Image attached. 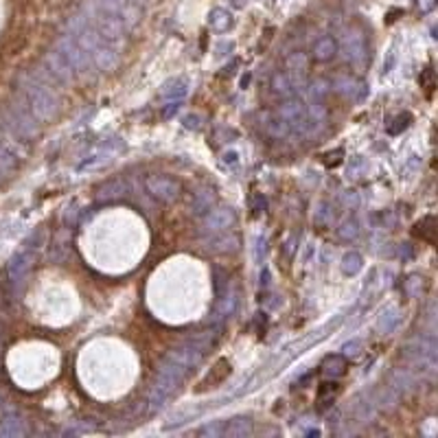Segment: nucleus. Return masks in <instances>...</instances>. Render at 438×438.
I'll list each match as a JSON object with an SVG mask.
<instances>
[{"label":"nucleus","mask_w":438,"mask_h":438,"mask_svg":"<svg viewBox=\"0 0 438 438\" xmlns=\"http://www.w3.org/2000/svg\"><path fill=\"white\" fill-rule=\"evenodd\" d=\"M212 202H215V193L210 191V188H204V191L195 193V197L191 199V210L193 212H206Z\"/></svg>","instance_id":"b1692460"},{"label":"nucleus","mask_w":438,"mask_h":438,"mask_svg":"<svg viewBox=\"0 0 438 438\" xmlns=\"http://www.w3.org/2000/svg\"><path fill=\"white\" fill-rule=\"evenodd\" d=\"M338 53V42L331 38V35H320L314 46H311V57L316 62H329V59H333Z\"/></svg>","instance_id":"ddd939ff"},{"label":"nucleus","mask_w":438,"mask_h":438,"mask_svg":"<svg viewBox=\"0 0 438 438\" xmlns=\"http://www.w3.org/2000/svg\"><path fill=\"white\" fill-rule=\"evenodd\" d=\"M44 62H46V70H49V73H51L57 81H62V84H70V81L75 79V70H73V66H70V64L66 62L64 55L59 53L57 49H53V51L46 53Z\"/></svg>","instance_id":"6e6552de"},{"label":"nucleus","mask_w":438,"mask_h":438,"mask_svg":"<svg viewBox=\"0 0 438 438\" xmlns=\"http://www.w3.org/2000/svg\"><path fill=\"white\" fill-rule=\"evenodd\" d=\"M92 59V66L97 70H103V73H108V70H114L118 66V49L112 46L110 42H101L97 49L90 53Z\"/></svg>","instance_id":"1a4fd4ad"},{"label":"nucleus","mask_w":438,"mask_h":438,"mask_svg":"<svg viewBox=\"0 0 438 438\" xmlns=\"http://www.w3.org/2000/svg\"><path fill=\"white\" fill-rule=\"evenodd\" d=\"M314 221H316V226H329V221H331V210H329V202H320L318 204V210H316V215H314Z\"/></svg>","instance_id":"c756f323"},{"label":"nucleus","mask_w":438,"mask_h":438,"mask_svg":"<svg viewBox=\"0 0 438 438\" xmlns=\"http://www.w3.org/2000/svg\"><path fill=\"white\" fill-rule=\"evenodd\" d=\"M199 436H210V438H219L223 434V421H212V423H206L204 428H199L197 432Z\"/></svg>","instance_id":"7c9ffc66"},{"label":"nucleus","mask_w":438,"mask_h":438,"mask_svg":"<svg viewBox=\"0 0 438 438\" xmlns=\"http://www.w3.org/2000/svg\"><path fill=\"white\" fill-rule=\"evenodd\" d=\"M336 88L340 92H344L347 97H353V99H364V94H366V86L362 84V81L351 79V77H340L336 81Z\"/></svg>","instance_id":"6ab92c4d"},{"label":"nucleus","mask_w":438,"mask_h":438,"mask_svg":"<svg viewBox=\"0 0 438 438\" xmlns=\"http://www.w3.org/2000/svg\"><path fill=\"white\" fill-rule=\"evenodd\" d=\"M309 94H311V99H314V101H320L322 97H327V94H329V84H327L325 79L314 81L311 88H309Z\"/></svg>","instance_id":"2f4dec72"},{"label":"nucleus","mask_w":438,"mask_h":438,"mask_svg":"<svg viewBox=\"0 0 438 438\" xmlns=\"http://www.w3.org/2000/svg\"><path fill=\"white\" fill-rule=\"evenodd\" d=\"M197 121H199L197 116H186V118H184V125H186L188 129H191V127H193V129H197V127H199V123H197Z\"/></svg>","instance_id":"a19ab883"},{"label":"nucleus","mask_w":438,"mask_h":438,"mask_svg":"<svg viewBox=\"0 0 438 438\" xmlns=\"http://www.w3.org/2000/svg\"><path fill=\"white\" fill-rule=\"evenodd\" d=\"M265 129H267V134L274 136V138H287L292 134V127L283 121L278 114H276V118H272V121L265 123Z\"/></svg>","instance_id":"cd10ccee"},{"label":"nucleus","mask_w":438,"mask_h":438,"mask_svg":"<svg viewBox=\"0 0 438 438\" xmlns=\"http://www.w3.org/2000/svg\"><path fill=\"white\" fill-rule=\"evenodd\" d=\"M188 94V84L184 79H175V81H169L167 86H164V90H162V99L167 101V103H171V101H180L182 103V99Z\"/></svg>","instance_id":"aec40b11"},{"label":"nucleus","mask_w":438,"mask_h":438,"mask_svg":"<svg viewBox=\"0 0 438 438\" xmlns=\"http://www.w3.org/2000/svg\"><path fill=\"white\" fill-rule=\"evenodd\" d=\"M252 434V421L248 417H234L230 421H223V434L226 438H245Z\"/></svg>","instance_id":"4468645a"},{"label":"nucleus","mask_w":438,"mask_h":438,"mask_svg":"<svg viewBox=\"0 0 438 438\" xmlns=\"http://www.w3.org/2000/svg\"><path fill=\"white\" fill-rule=\"evenodd\" d=\"M417 9L421 14H430L436 9V0H417Z\"/></svg>","instance_id":"c9c22d12"},{"label":"nucleus","mask_w":438,"mask_h":438,"mask_svg":"<svg viewBox=\"0 0 438 438\" xmlns=\"http://www.w3.org/2000/svg\"><path fill=\"white\" fill-rule=\"evenodd\" d=\"M177 110H180V101H171L164 105V110H162V118H171L173 114H177Z\"/></svg>","instance_id":"e433bc0d"},{"label":"nucleus","mask_w":438,"mask_h":438,"mask_svg":"<svg viewBox=\"0 0 438 438\" xmlns=\"http://www.w3.org/2000/svg\"><path fill=\"white\" fill-rule=\"evenodd\" d=\"M421 287H423V283H421L419 276H410V278L406 281V294H408V296H417V294L421 292Z\"/></svg>","instance_id":"f704fd0d"},{"label":"nucleus","mask_w":438,"mask_h":438,"mask_svg":"<svg viewBox=\"0 0 438 438\" xmlns=\"http://www.w3.org/2000/svg\"><path fill=\"white\" fill-rule=\"evenodd\" d=\"M0 434L3 436H18L22 434V425L18 419H7L3 425H0Z\"/></svg>","instance_id":"473e14b6"},{"label":"nucleus","mask_w":438,"mask_h":438,"mask_svg":"<svg viewBox=\"0 0 438 438\" xmlns=\"http://www.w3.org/2000/svg\"><path fill=\"white\" fill-rule=\"evenodd\" d=\"M27 94H29V105L35 118L40 121H51V118L57 116L59 112V99L53 92V88L38 84V81H31L27 86Z\"/></svg>","instance_id":"f257e3e1"},{"label":"nucleus","mask_w":438,"mask_h":438,"mask_svg":"<svg viewBox=\"0 0 438 438\" xmlns=\"http://www.w3.org/2000/svg\"><path fill=\"white\" fill-rule=\"evenodd\" d=\"M237 215L232 208L226 206H219V208H208L206 215L202 219V230L208 234H215V232H223L228 230L230 226H234Z\"/></svg>","instance_id":"39448f33"},{"label":"nucleus","mask_w":438,"mask_h":438,"mask_svg":"<svg viewBox=\"0 0 438 438\" xmlns=\"http://www.w3.org/2000/svg\"><path fill=\"white\" fill-rule=\"evenodd\" d=\"M344 204H347V206H353V208L358 206V204H360L358 193H355V191H347V193H344Z\"/></svg>","instance_id":"4c0bfd02"},{"label":"nucleus","mask_w":438,"mask_h":438,"mask_svg":"<svg viewBox=\"0 0 438 438\" xmlns=\"http://www.w3.org/2000/svg\"><path fill=\"white\" fill-rule=\"evenodd\" d=\"M145 191H147L153 199H158V202H162V204H171V202H175L177 197H180L182 186H180V182H177L175 177H171V175L153 173V175H147V177H145Z\"/></svg>","instance_id":"f03ea898"},{"label":"nucleus","mask_w":438,"mask_h":438,"mask_svg":"<svg viewBox=\"0 0 438 438\" xmlns=\"http://www.w3.org/2000/svg\"><path fill=\"white\" fill-rule=\"evenodd\" d=\"M410 123H412V116H410L408 112H406V114H397V116L393 118V121H390V125H388V134L397 136V134L404 132V129H408Z\"/></svg>","instance_id":"c85d7f7f"},{"label":"nucleus","mask_w":438,"mask_h":438,"mask_svg":"<svg viewBox=\"0 0 438 438\" xmlns=\"http://www.w3.org/2000/svg\"><path fill=\"white\" fill-rule=\"evenodd\" d=\"M237 303H239V300H237V292L234 289L221 294V298H219V303L215 307V316L217 318H230L237 311Z\"/></svg>","instance_id":"412c9836"},{"label":"nucleus","mask_w":438,"mask_h":438,"mask_svg":"<svg viewBox=\"0 0 438 438\" xmlns=\"http://www.w3.org/2000/svg\"><path fill=\"white\" fill-rule=\"evenodd\" d=\"M125 191H127V184L121 180V177H116V180H108L97 188V199L99 202H112V199L123 197Z\"/></svg>","instance_id":"dca6fc26"},{"label":"nucleus","mask_w":438,"mask_h":438,"mask_svg":"<svg viewBox=\"0 0 438 438\" xmlns=\"http://www.w3.org/2000/svg\"><path fill=\"white\" fill-rule=\"evenodd\" d=\"M228 375H230V362H228V360H217L215 366L210 369V373L206 375V380L199 382L197 393H204V390H208V388L219 386L223 380H226Z\"/></svg>","instance_id":"f8f14e48"},{"label":"nucleus","mask_w":438,"mask_h":438,"mask_svg":"<svg viewBox=\"0 0 438 438\" xmlns=\"http://www.w3.org/2000/svg\"><path fill=\"white\" fill-rule=\"evenodd\" d=\"M340 267H342V272H344L347 276H355L364 267V259H362L360 252H347L344 259H342Z\"/></svg>","instance_id":"5701e85b"},{"label":"nucleus","mask_w":438,"mask_h":438,"mask_svg":"<svg viewBox=\"0 0 438 438\" xmlns=\"http://www.w3.org/2000/svg\"><path fill=\"white\" fill-rule=\"evenodd\" d=\"M417 167H419V160H417V156H412V160H410V162L406 164V169H404V173L408 175L410 171H414V169H417Z\"/></svg>","instance_id":"79ce46f5"},{"label":"nucleus","mask_w":438,"mask_h":438,"mask_svg":"<svg viewBox=\"0 0 438 438\" xmlns=\"http://www.w3.org/2000/svg\"><path fill=\"white\" fill-rule=\"evenodd\" d=\"M31 265H33V254H18L14 259V263H11V267H9L11 278H14V281L22 278L31 270Z\"/></svg>","instance_id":"4be33fe9"},{"label":"nucleus","mask_w":438,"mask_h":438,"mask_svg":"<svg viewBox=\"0 0 438 438\" xmlns=\"http://www.w3.org/2000/svg\"><path fill=\"white\" fill-rule=\"evenodd\" d=\"M278 116L292 127V132L303 134L305 123H307V105L298 99H289L278 108Z\"/></svg>","instance_id":"0eeeda50"},{"label":"nucleus","mask_w":438,"mask_h":438,"mask_svg":"<svg viewBox=\"0 0 438 438\" xmlns=\"http://www.w3.org/2000/svg\"><path fill=\"white\" fill-rule=\"evenodd\" d=\"M237 248H239V239H237L234 234H228L226 230L223 232H215L206 241V250L212 254H230L234 252Z\"/></svg>","instance_id":"9b49d317"},{"label":"nucleus","mask_w":438,"mask_h":438,"mask_svg":"<svg viewBox=\"0 0 438 438\" xmlns=\"http://www.w3.org/2000/svg\"><path fill=\"white\" fill-rule=\"evenodd\" d=\"M362 340H353V342H347L344 347H342V355L344 358H355V355H360L362 353Z\"/></svg>","instance_id":"72a5a7b5"},{"label":"nucleus","mask_w":438,"mask_h":438,"mask_svg":"<svg viewBox=\"0 0 438 438\" xmlns=\"http://www.w3.org/2000/svg\"><path fill=\"white\" fill-rule=\"evenodd\" d=\"M55 49L64 55V59L66 62L73 66V70L75 73H81V75H86V73H90V70L94 68L92 66V59H90V55L81 49V46L70 38V35L66 33V35H62V38L57 40V44H55Z\"/></svg>","instance_id":"20e7f679"},{"label":"nucleus","mask_w":438,"mask_h":438,"mask_svg":"<svg viewBox=\"0 0 438 438\" xmlns=\"http://www.w3.org/2000/svg\"><path fill=\"white\" fill-rule=\"evenodd\" d=\"M397 325H399V311L388 309L380 316V320H377V331H380V333H393Z\"/></svg>","instance_id":"a878e982"},{"label":"nucleus","mask_w":438,"mask_h":438,"mask_svg":"<svg viewBox=\"0 0 438 438\" xmlns=\"http://www.w3.org/2000/svg\"><path fill=\"white\" fill-rule=\"evenodd\" d=\"M434 232H436V221H434V217H425V219H421V221L417 223V226H414V234L421 237L423 241L434 243Z\"/></svg>","instance_id":"bb28decb"},{"label":"nucleus","mask_w":438,"mask_h":438,"mask_svg":"<svg viewBox=\"0 0 438 438\" xmlns=\"http://www.w3.org/2000/svg\"><path fill=\"white\" fill-rule=\"evenodd\" d=\"M340 156H342L340 149L336 153H329V156H327V164H329V167H336V164H340Z\"/></svg>","instance_id":"ea45409f"},{"label":"nucleus","mask_w":438,"mask_h":438,"mask_svg":"<svg viewBox=\"0 0 438 438\" xmlns=\"http://www.w3.org/2000/svg\"><path fill=\"white\" fill-rule=\"evenodd\" d=\"M322 373L329 377V380H338L347 373V358L344 355H329V358L322 362Z\"/></svg>","instance_id":"a211bd4d"},{"label":"nucleus","mask_w":438,"mask_h":438,"mask_svg":"<svg viewBox=\"0 0 438 438\" xmlns=\"http://www.w3.org/2000/svg\"><path fill=\"white\" fill-rule=\"evenodd\" d=\"M234 25V18L228 9H221V7H215L208 14V27L215 31V33H226L230 31Z\"/></svg>","instance_id":"2eb2a0df"},{"label":"nucleus","mask_w":438,"mask_h":438,"mask_svg":"<svg viewBox=\"0 0 438 438\" xmlns=\"http://www.w3.org/2000/svg\"><path fill=\"white\" fill-rule=\"evenodd\" d=\"M239 162V153L237 151H226L223 153V164H237Z\"/></svg>","instance_id":"58836bf2"},{"label":"nucleus","mask_w":438,"mask_h":438,"mask_svg":"<svg viewBox=\"0 0 438 438\" xmlns=\"http://www.w3.org/2000/svg\"><path fill=\"white\" fill-rule=\"evenodd\" d=\"M342 53H344L347 62L351 64H360L366 57V38L364 33L358 29H349L344 35H342Z\"/></svg>","instance_id":"423d86ee"},{"label":"nucleus","mask_w":438,"mask_h":438,"mask_svg":"<svg viewBox=\"0 0 438 438\" xmlns=\"http://www.w3.org/2000/svg\"><path fill=\"white\" fill-rule=\"evenodd\" d=\"M123 147H125L123 140H118V138L105 140V143H101V145H94L84 156V160L79 162V171H92V169L105 167V164H110L118 153H121Z\"/></svg>","instance_id":"7ed1b4c3"},{"label":"nucleus","mask_w":438,"mask_h":438,"mask_svg":"<svg viewBox=\"0 0 438 438\" xmlns=\"http://www.w3.org/2000/svg\"><path fill=\"white\" fill-rule=\"evenodd\" d=\"M285 68H287V73L294 81V88L305 86V75H307V68H309V57L300 51H296L285 59Z\"/></svg>","instance_id":"9d476101"},{"label":"nucleus","mask_w":438,"mask_h":438,"mask_svg":"<svg viewBox=\"0 0 438 438\" xmlns=\"http://www.w3.org/2000/svg\"><path fill=\"white\" fill-rule=\"evenodd\" d=\"M270 88H272V92H274V94H278V97H289V94L296 90L287 70H278V73L272 75Z\"/></svg>","instance_id":"f3484780"},{"label":"nucleus","mask_w":438,"mask_h":438,"mask_svg":"<svg viewBox=\"0 0 438 438\" xmlns=\"http://www.w3.org/2000/svg\"><path fill=\"white\" fill-rule=\"evenodd\" d=\"M362 234V228H360V221L351 217L347 219L342 226L338 228V237H340V241H355L358 237Z\"/></svg>","instance_id":"393cba45"}]
</instances>
